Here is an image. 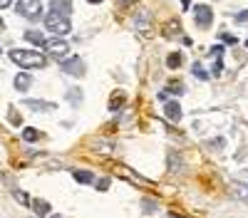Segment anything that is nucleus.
Here are the masks:
<instances>
[{
    "mask_svg": "<svg viewBox=\"0 0 248 218\" xmlns=\"http://www.w3.org/2000/svg\"><path fill=\"white\" fill-rule=\"evenodd\" d=\"M181 3H184V8H189V0H181Z\"/></svg>",
    "mask_w": 248,
    "mask_h": 218,
    "instance_id": "29",
    "label": "nucleus"
},
{
    "mask_svg": "<svg viewBox=\"0 0 248 218\" xmlns=\"http://www.w3.org/2000/svg\"><path fill=\"white\" fill-rule=\"evenodd\" d=\"M10 59L23 70H40L47 65V57L37 50H10Z\"/></svg>",
    "mask_w": 248,
    "mask_h": 218,
    "instance_id": "1",
    "label": "nucleus"
},
{
    "mask_svg": "<svg viewBox=\"0 0 248 218\" xmlns=\"http://www.w3.org/2000/svg\"><path fill=\"white\" fill-rule=\"evenodd\" d=\"M169 218H184V216H179V213H169Z\"/></svg>",
    "mask_w": 248,
    "mask_h": 218,
    "instance_id": "27",
    "label": "nucleus"
},
{
    "mask_svg": "<svg viewBox=\"0 0 248 218\" xmlns=\"http://www.w3.org/2000/svg\"><path fill=\"white\" fill-rule=\"evenodd\" d=\"M72 176H75V181H79V184H92V181H94L92 171H85V169H77V171H72Z\"/></svg>",
    "mask_w": 248,
    "mask_h": 218,
    "instance_id": "12",
    "label": "nucleus"
},
{
    "mask_svg": "<svg viewBox=\"0 0 248 218\" xmlns=\"http://www.w3.org/2000/svg\"><path fill=\"white\" fill-rule=\"evenodd\" d=\"M167 65H169L171 70H176V67L181 65V55H179V52H174V55H169V57H167Z\"/></svg>",
    "mask_w": 248,
    "mask_h": 218,
    "instance_id": "14",
    "label": "nucleus"
},
{
    "mask_svg": "<svg viewBox=\"0 0 248 218\" xmlns=\"http://www.w3.org/2000/svg\"><path fill=\"white\" fill-rule=\"evenodd\" d=\"M10 122H13V124H20V114H17V112H10Z\"/></svg>",
    "mask_w": 248,
    "mask_h": 218,
    "instance_id": "23",
    "label": "nucleus"
},
{
    "mask_svg": "<svg viewBox=\"0 0 248 218\" xmlns=\"http://www.w3.org/2000/svg\"><path fill=\"white\" fill-rule=\"evenodd\" d=\"M10 3H13V0H0V10H3V8H8Z\"/></svg>",
    "mask_w": 248,
    "mask_h": 218,
    "instance_id": "26",
    "label": "nucleus"
},
{
    "mask_svg": "<svg viewBox=\"0 0 248 218\" xmlns=\"http://www.w3.org/2000/svg\"><path fill=\"white\" fill-rule=\"evenodd\" d=\"M246 20H248V10H243V13L236 15V23H246Z\"/></svg>",
    "mask_w": 248,
    "mask_h": 218,
    "instance_id": "22",
    "label": "nucleus"
},
{
    "mask_svg": "<svg viewBox=\"0 0 248 218\" xmlns=\"http://www.w3.org/2000/svg\"><path fill=\"white\" fill-rule=\"evenodd\" d=\"M122 104H124V94H122V92H119L114 99H109V109H114V112H117Z\"/></svg>",
    "mask_w": 248,
    "mask_h": 218,
    "instance_id": "15",
    "label": "nucleus"
},
{
    "mask_svg": "<svg viewBox=\"0 0 248 218\" xmlns=\"http://www.w3.org/2000/svg\"><path fill=\"white\" fill-rule=\"evenodd\" d=\"M87 3H102V0H87Z\"/></svg>",
    "mask_w": 248,
    "mask_h": 218,
    "instance_id": "30",
    "label": "nucleus"
},
{
    "mask_svg": "<svg viewBox=\"0 0 248 218\" xmlns=\"http://www.w3.org/2000/svg\"><path fill=\"white\" fill-rule=\"evenodd\" d=\"M62 72H65V74H75V77H82V74H85V62H82L79 57L62 59Z\"/></svg>",
    "mask_w": 248,
    "mask_h": 218,
    "instance_id": "6",
    "label": "nucleus"
},
{
    "mask_svg": "<svg viewBox=\"0 0 248 218\" xmlns=\"http://www.w3.org/2000/svg\"><path fill=\"white\" fill-rule=\"evenodd\" d=\"M169 92H174V94H181V92H184V85L179 82V79H176V82H169Z\"/></svg>",
    "mask_w": 248,
    "mask_h": 218,
    "instance_id": "19",
    "label": "nucleus"
},
{
    "mask_svg": "<svg viewBox=\"0 0 248 218\" xmlns=\"http://www.w3.org/2000/svg\"><path fill=\"white\" fill-rule=\"evenodd\" d=\"M221 40H223V43H229V45H236V37H233V35H229V32H223V35H221Z\"/></svg>",
    "mask_w": 248,
    "mask_h": 218,
    "instance_id": "21",
    "label": "nucleus"
},
{
    "mask_svg": "<svg viewBox=\"0 0 248 218\" xmlns=\"http://www.w3.org/2000/svg\"><path fill=\"white\" fill-rule=\"evenodd\" d=\"M50 218H62V216H50Z\"/></svg>",
    "mask_w": 248,
    "mask_h": 218,
    "instance_id": "31",
    "label": "nucleus"
},
{
    "mask_svg": "<svg viewBox=\"0 0 248 218\" xmlns=\"http://www.w3.org/2000/svg\"><path fill=\"white\" fill-rule=\"evenodd\" d=\"M0 52H3V50H0Z\"/></svg>",
    "mask_w": 248,
    "mask_h": 218,
    "instance_id": "33",
    "label": "nucleus"
},
{
    "mask_svg": "<svg viewBox=\"0 0 248 218\" xmlns=\"http://www.w3.org/2000/svg\"><path fill=\"white\" fill-rule=\"evenodd\" d=\"M15 10H17V15H23V17H28V20H37L43 5H40V0H17Z\"/></svg>",
    "mask_w": 248,
    "mask_h": 218,
    "instance_id": "3",
    "label": "nucleus"
},
{
    "mask_svg": "<svg viewBox=\"0 0 248 218\" xmlns=\"http://www.w3.org/2000/svg\"><path fill=\"white\" fill-rule=\"evenodd\" d=\"M30 85H32V77H30L28 72H20V74L15 77V89L25 92V89H30Z\"/></svg>",
    "mask_w": 248,
    "mask_h": 218,
    "instance_id": "10",
    "label": "nucleus"
},
{
    "mask_svg": "<svg viewBox=\"0 0 248 218\" xmlns=\"http://www.w3.org/2000/svg\"><path fill=\"white\" fill-rule=\"evenodd\" d=\"M67 99H70V102H72V99H75V102H79V92H70Z\"/></svg>",
    "mask_w": 248,
    "mask_h": 218,
    "instance_id": "25",
    "label": "nucleus"
},
{
    "mask_svg": "<svg viewBox=\"0 0 248 218\" xmlns=\"http://www.w3.org/2000/svg\"><path fill=\"white\" fill-rule=\"evenodd\" d=\"M246 47H248V40H246Z\"/></svg>",
    "mask_w": 248,
    "mask_h": 218,
    "instance_id": "32",
    "label": "nucleus"
},
{
    "mask_svg": "<svg viewBox=\"0 0 248 218\" xmlns=\"http://www.w3.org/2000/svg\"><path fill=\"white\" fill-rule=\"evenodd\" d=\"M30 109H35V112H47V109H55V102H40V99H28L25 102Z\"/></svg>",
    "mask_w": 248,
    "mask_h": 218,
    "instance_id": "11",
    "label": "nucleus"
},
{
    "mask_svg": "<svg viewBox=\"0 0 248 218\" xmlns=\"http://www.w3.org/2000/svg\"><path fill=\"white\" fill-rule=\"evenodd\" d=\"M30 208H32L37 216H47L52 206H50L47 201H43V198H32V201H30Z\"/></svg>",
    "mask_w": 248,
    "mask_h": 218,
    "instance_id": "9",
    "label": "nucleus"
},
{
    "mask_svg": "<svg viewBox=\"0 0 248 218\" xmlns=\"http://www.w3.org/2000/svg\"><path fill=\"white\" fill-rule=\"evenodd\" d=\"M194 17H196V25L201 30H206V28H211V23H214V10L209 5H196L194 8Z\"/></svg>",
    "mask_w": 248,
    "mask_h": 218,
    "instance_id": "4",
    "label": "nucleus"
},
{
    "mask_svg": "<svg viewBox=\"0 0 248 218\" xmlns=\"http://www.w3.org/2000/svg\"><path fill=\"white\" fill-rule=\"evenodd\" d=\"M45 28H47L50 32H55V35H67V32L72 30L70 20L62 17V15H57V13H47V15H45Z\"/></svg>",
    "mask_w": 248,
    "mask_h": 218,
    "instance_id": "2",
    "label": "nucleus"
},
{
    "mask_svg": "<svg viewBox=\"0 0 248 218\" xmlns=\"http://www.w3.org/2000/svg\"><path fill=\"white\" fill-rule=\"evenodd\" d=\"M191 70H194V74H196L199 79H209V72H206V70H203L199 62H194V67H191Z\"/></svg>",
    "mask_w": 248,
    "mask_h": 218,
    "instance_id": "16",
    "label": "nucleus"
},
{
    "mask_svg": "<svg viewBox=\"0 0 248 218\" xmlns=\"http://www.w3.org/2000/svg\"><path fill=\"white\" fill-rule=\"evenodd\" d=\"M164 114H167V119H169V122H179V119H181V107L176 104V102H167V107H164Z\"/></svg>",
    "mask_w": 248,
    "mask_h": 218,
    "instance_id": "8",
    "label": "nucleus"
},
{
    "mask_svg": "<svg viewBox=\"0 0 248 218\" xmlns=\"http://www.w3.org/2000/svg\"><path fill=\"white\" fill-rule=\"evenodd\" d=\"M52 57H65L70 52V45L65 43V40H45V45H43Z\"/></svg>",
    "mask_w": 248,
    "mask_h": 218,
    "instance_id": "5",
    "label": "nucleus"
},
{
    "mask_svg": "<svg viewBox=\"0 0 248 218\" xmlns=\"http://www.w3.org/2000/svg\"><path fill=\"white\" fill-rule=\"evenodd\" d=\"M23 139H25V142H37L40 134H37L35 129H25V131H23Z\"/></svg>",
    "mask_w": 248,
    "mask_h": 218,
    "instance_id": "17",
    "label": "nucleus"
},
{
    "mask_svg": "<svg viewBox=\"0 0 248 218\" xmlns=\"http://www.w3.org/2000/svg\"><path fill=\"white\" fill-rule=\"evenodd\" d=\"M25 40H28V43H32V45H45V35L40 32V30H28L25 32Z\"/></svg>",
    "mask_w": 248,
    "mask_h": 218,
    "instance_id": "13",
    "label": "nucleus"
},
{
    "mask_svg": "<svg viewBox=\"0 0 248 218\" xmlns=\"http://www.w3.org/2000/svg\"><path fill=\"white\" fill-rule=\"evenodd\" d=\"M119 3H122V5H127V3H132V0H119Z\"/></svg>",
    "mask_w": 248,
    "mask_h": 218,
    "instance_id": "28",
    "label": "nucleus"
},
{
    "mask_svg": "<svg viewBox=\"0 0 248 218\" xmlns=\"http://www.w3.org/2000/svg\"><path fill=\"white\" fill-rule=\"evenodd\" d=\"M107 186H109V178H102V181H99V191H107Z\"/></svg>",
    "mask_w": 248,
    "mask_h": 218,
    "instance_id": "24",
    "label": "nucleus"
},
{
    "mask_svg": "<svg viewBox=\"0 0 248 218\" xmlns=\"http://www.w3.org/2000/svg\"><path fill=\"white\" fill-rule=\"evenodd\" d=\"M13 193H15V198H17L20 203H30V198H28V193H23V191H13Z\"/></svg>",
    "mask_w": 248,
    "mask_h": 218,
    "instance_id": "20",
    "label": "nucleus"
},
{
    "mask_svg": "<svg viewBox=\"0 0 248 218\" xmlns=\"http://www.w3.org/2000/svg\"><path fill=\"white\" fill-rule=\"evenodd\" d=\"M141 206H144V213H154L156 211V201H149V198H144Z\"/></svg>",
    "mask_w": 248,
    "mask_h": 218,
    "instance_id": "18",
    "label": "nucleus"
},
{
    "mask_svg": "<svg viewBox=\"0 0 248 218\" xmlns=\"http://www.w3.org/2000/svg\"><path fill=\"white\" fill-rule=\"evenodd\" d=\"M50 13H57L62 17H67L72 13V0H52V3H50Z\"/></svg>",
    "mask_w": 248,
    "mask_h": 218,
    "instance_id": "7",
    "label": "nucleus"
}]
</instances>
